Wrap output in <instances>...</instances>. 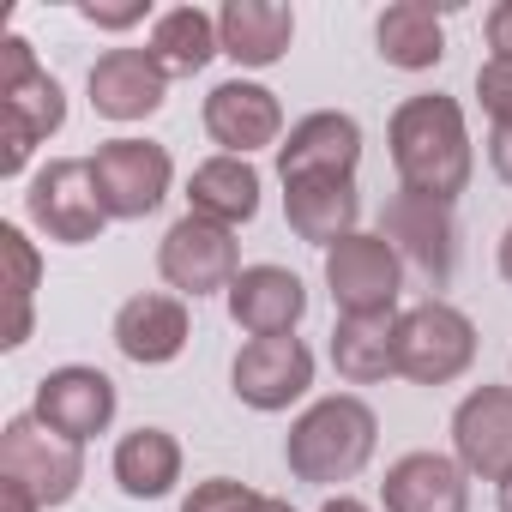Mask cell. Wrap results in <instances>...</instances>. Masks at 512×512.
I'll list each match as a JSON object with an SVG mask.
<instances>
[{"label":"cell","mask_w":512,"mask_h":512,"mask_svg":"<svg viewBox=\"0 0 512 512\" xmlns=\"http://www.w3.org/2000/svg\"><path fill=\"white\" fill-rule=\"evenodd\" d=\"M386 145H392V169H398L404 193L452 205L470 187L476 157H470V127H464L458 97H440V91L404 97L386 127Z\"/></svg>","instance_id":"cell-1"},{"label":"cell","mask_w":512,"mask_h":512,"mask_svg":"<svg viewBox=\"0 0 512 512\" xmlns=\"http://www.w3.org/2000/svg\"><path fill=\"white\" fill-rule=\"evenodd\" d=\"M374 446H380V416H374L356 392H332V398L308 404V410L290 422L284 464H290L296 482L332 488V482L362 476V464L374 458Z\"/></svg>","instance_id":"cell-2"},{"label":"cell","mask_w":512,"mask_h":512,"mask_svg":"<svg viewBox=\"0 0 512 512\" xmlns=\"http://www.w3.org/2000/svg\"><path fill=\"white\" fill-rule=\"evenodd\" d=\"M0 55H7V67H0V175H19L31 163V151L61 133L67 121V91L55 73L37 67L31 43L25 37H7L0 43Z\"/></svg>","instance_id":"cell-3"},{"label":"cell","mask_w":512,"mask_h":512,"mask_svg":"<svg viewBox=\"0 0 512 512\" xmlns=\"http://www.w3.org/2000/svg\"><path fill=\"white\" fill-rule=\"evenodd\" d=\"M476 362V326L452 302L428 296L398 314V374L416 386H452Z\"/></svg>","instance_id":"cell-4"},{"label":"cell","mask_w":512,"mask_h":512,"mask_svg":"<svg viewBox=\"0 0 512 512\" xmlns=\"http://www.w3.org/2000/svg\"><path fill=\"white\" fill-rule=\"evenodd\" d=\"M0 476L25 482L43 506H67L85 482V446L43 428L37 416H13L0 428Z\"/></svg>","instance_id":"cell-5"},{"label":"cell","mask_w":512,"mask_h":512,"mask_svg":"<svg viewBox=\"0 0 512 512\" xmlns=\"http://www.w3.org/2000/svg\"><path fill=\"white\" fill-rule=\"evenodd\" d=\"M25 217L49 235V241H67V247H85L103 235L109 211L97 199V175H91V157H55L31 175V193H25Z\"/></svg>","instance_id":"cell-6"},{"label":"cell","mask_w":512,"mask_h":512,"mask_svg":"<svg viewBox=\"0 0 512 512\" xmlns=\"http://www.w3.org/2000/svg\"><path fill=\"white\" fill-rule=\"evenodd\" d=\"M241 253H235V229H223V223H211V217H175L169 223V235H163V247H157V272H163V284L175 290V296H229V284L241 278Z\"/></svg>","instance_id":"cell-7"},{"label":"cell","mask_w":512,"mask_h":512,"mask_svg":"<svg viewBox=\"0 0 512 512\" xmlns=\"http://www.w3.org/2000/svg\"><path fill=\"white\" fill-rule=\"evenodd\" d=\"M326 290L338 302V320L350 314H398V290H404V260L386 235L356 229L350 241H338L326 253Z\"/></svg>","instance_id":"cell-8"},{"label":"cell","mask_w":512,"mask_h":512,"mask_svg":"<svg viewBox=\"0 0 512 512\" xmlns=\"http://www.w3.org/2000/svg\"><path fill=\"white\" fill-rule=\"evenodd\" d=\"M91 175H97L103 211L121 217V223H139V217H151V211L169 199L175 163H169V151L151 145V139H109V145H97Z\"/></svg>","instance_id":"cell-9"},{"label":"cell","mask_w":512,"mask_h":512,"mask_svg":"<svg viewBox=\"0 0 512 512\" xmlns=\"http://www.w3.org/2000/svg\"><path fill=\"white\" fill-rule=\"evenodd\" d=\"M229 386L247 410H290L308 386H314V350L290 332V338H253L241 344L235 368H229Z\"/></svg>","instance_id":"cell-10"},{"label":"cell","mask_w":512,"mask_h":512,"mask_svg":"<svg viewBox=\"0 0 512 512\" xmlns=\"http://www.w3.org/2000/svg\"><path fill=\"white\" fill-rule=\"evenodd\" d=\"M31 416H37L43 428H55V434H67V440L85 446V440L109 434V422H115V380H109L103 368L67 362V368H55V374L37 380Z\"/></svg>","instance_id":"cell-11"},{"label":"cell","mask_w":512,"mask_h":512,"mask_svg":"<svg viewBox=\"0 0 512 512\" xmlns=\"http://www.w3.org/2000/svg\"><path fill=\"white\" fill-rule=\"evenodd\" d=\"M452 458L482 482L512 476V386H476L452 410Z\"/></svg>","instance_id":"cell-12"},{"label":"cell","mask_w":512,"mask_h":512,"mask_svg":"<svg viewBox=\"0 0 512 512\" xmlns=\"http://www.w3.org/2000/svg\"><path fill=\"white\" fill-rule=\"evenodd\" d=\"M356 163H362V127H356V115H344V109L302 115V121L290 127V139L278 145V175H284V187H290V181H314V175L356 181Z\"/></svg>","instance_id":"cell-13"},{"label":"cell","mask_w":512,"mask_h":512,"mask_svg":"<svg viewBox=\"0 0 512 512\" xmlns=\"http://www.w3.org/2000/svg\"><path fill=\"white\" fill-rule=\"evenodd\" d=\"M205 133L223 145V157L266 151L284 133V103H278V91L253 85V79H223L205 97Z\"/></svg>","instance_id":"cell-14"},{"label":"cell","mask_w":512,"mask_h":512,"mask_svg":"<svg viewBox=\"0 0 512 512\" xmlns=\"http://www.w3.org/2000/svg\"><path fill=\"white\" fill-rule=\"evenodd\" d=\"M223 302H229V320L253 338H290L308 314V290L290 266H241Z\"/></svg>","instance_id":"cell-15"},{"label":"cell","mask_w":512,"mask_h":512,"mask_svg":"<svg viewBox=\"0 0 512 512\" xmlns=\"http://www.w3.org/2000/svg\"><path fill=\"white\" fill-rule=\"evenodd\" d=\"M380 235L398 247V260H416L434 284L452 278V260H458V241H452V205L440 199H422V193H398L380 217Z\"/></svg>","instance_id":"cell-16"},{"label":"cell","mask_w":512,"mask_h":512,"mask_svg":"<svg viewBox=\"0 0 512 512\" xmlns=\"http://www.w3.org/2000/svg\"><path fill=\"white\" fill-rule=\"evenodd\" d=\"M169 97V73L151 61V49H109L91 67V109L103 121H145Z\"/></svg>","instance_id":"cell-17"},{"label":"cell","mask_w":512,"mask_h":512,"mask_svg":"<svg viewBox=\"0 0 512 512\" xmlns=\"http://www.w3.org/2000/svg\"><path fill=\"white\" fill-rule=\"evenodd\" d=\"M386 512H470V470L446 452H404L380 482Z\"/></svg>","instance_id":"cell-18"},{"label":"cell","mask_w":512,"mask_h":512,"mask_svg":"<svg viewBox=\"0 0 512 512\" xmlns=\"http://www.w3.org/2000/svg\"><path fill=\"white\" fill-rule=\"evenodd\" d=\"M193 338V320H187V302L181 296H133L121 302L115 314V350L139 368H163L187 350Z\"/></svg>","instance_id":"cell-19"},{"label":"cell","mask_w":512,"mask_h":512,"mask_svg":"<svg viewBox=\"0 0 512 512\" xmlns=\"http://www.w3.org/2000/svg\"><path fill=\"white\" fill-rule=\"evenodd\" d=\"M217 43L235 67H278L296 43V13L278 0H229L217 13Z\"/></svg>","instance_id":"cell-20"},{"label":"cell","mask_w":512,"mask_h":512,"mask_svg":"<svg viewBox=\"0 0 512 512\" xmlns=\"http://www.w3.org/2000/svg\"><path fill=\"white\" fill-rule=\"evenodd\" d=\"M284 217L302 241L314 247H338L356 235V217H362V193L356 181H338V175H314V181H290L284 187Z\"/></svg>","instance_id":"cell-21"},{"label":"cell","mask_w":512,"mask_h":512,"mask_svg":"<svg viewBox=\"0 0 512 512\" xmlns=\"http://www.w3.org/2000/svg\"><path fill=\"white\" fill-rule=\"evenodd\" d=\"M187 211L193 217H211L223 229H241L260 217V169H253L247 157H205L187 181Z\"/></svg>","instance_id":"cell-22"},{"label":"cell","mask_w":512,"mask_h":512,"mask_svg":"<svg viewBox=\"0 0 512 512\" xmlns=\"http://www.w3.org/2000/svg\"><path fill=\"white\" fill-rule=\"evenodd\" d=\"M374 43H380V61L398 67V73H428V67H440V55H446L440 7H434V0H398V7L380 13Z\"/></svg>","instance_id":"cell-23"},{"label":"cell","mask_w":512,"mask_h":512,"mask_svg":"<svg viewBox=\"0 0 512 512\" xmlns=\"http://www.w3.org/2000/svg\"><path fill=\"white\" fill-rule=\"evenodd\" d=\"M332 368L350 386H380L398 374V314H350L332 332Z\"/></svg>","instance_id":"cell-24"},{"label":"cell","mask_w":512,"mask_h":512,"mask_svg":"<svg viewBox=\"0 0 512 512\" xmlns=\"http://www.w3.org/2000/svg\"><path fill=\"white\" fill-rule=\"evenodd\" d=\"M115 482L127 500H163L181 482V440L169 428H133L115 446Z\"/></svg>","instance_id":"cell-25"},{"label":"cell","mask_w":512,"mask_h":512,"mask_svg":"<svg viewBox=\"0 0 512 512\" xmlns=\"http://www.w3.org/2000/svg\"><path fill=\"white\" fill-rule=\"evenodd\" d=\"M151 61L169 73V79H193L211 55H223V43H217V19L211 13H199V7H169L157 25H151Z\"/></svg>","instance_id":"cell-26"},{"label":"cell","mask_w":512,"mask_h":512,"mask_svg":"<svg viewBox=\"0 0 512 512\" xmlns=\"http://www.w3.org/2000/svg\"><path fill=\"white\" fill-rule=\"evenodd\" d=\"M0 266H7V284H0V290H7V302H13L0 344L19 350V344L31 338V296H37V284H43V260H37V247L25 241L19 223H0Z\"/></svg>","instance_id":"cell-27"},{"label":"cell","mask_w":512,"mask_h":512,"mask_svg":"<svg viewBox=\"0 0 512 512\" xmlns=\"http://www.w3.org/2000/svg\"><path fill=\"white\" fill-rule=\"evenodd\" d=\"M181 512H296V506L272 500L260 488H247L235 476H205V482H193V494L181 500Z\"/></svg>","instance_id":"cell-28"},{"label":"cell","mask_w":512,"mask_h":512,"mask_svg":"<svg viewBox=\"0 0 512 512\" xmlns=\"http://www.w3.org/2000/svg\"><path fill=\"white\" fill-rule=\"evenodd\" d=\"M476 97H482V115H488L494 127H512V61L488 55V61L476 67Z\"/></svg>","instance_id":"cell-29"},{"label":"cell","mask_w":512,"mask_h":512,"mask_svg":"<svg viewBox=\"0 0 512 512\" xmlns=\"http://www.w3.org/2000/svg\"><path fill=\"white\" fill-rule=\"evenodd\" d=\"M97 31H127V25H139L145 19V0H133V7H97V0H85V7H79Z\"/></svg>","instance_id":"cell-30"},{"label":"cell","mask_w":512,"mask_h":512,"mask_svg":"<svg viewBox=\"0 0 512 512\" xmlns=\"http://www.w3.org/2000/svg\"><path fill=\"white\" fill-rule=\"evenodd\" d=\"M488 49H494L500 61H512V0L488 7Z\"/></svg>","instance_id":"cell-31"},{"label":"cell","mask_w":512,"mask_h":512,"mask_svg":"<svg viewBox=\"0 0 512 512\" xmlns=\"http://www.w3.org/2000/svg\"><path fill=\"white\" fill-rule=\"evenodd\" d=\"M0 512H43V500L25 488V482H13V476H0Z\"/></svg>","instance_id":"cell-32"},{"label":"cell","mask_w":512,"mask_h":512,"mask_svg":"<svg viewBox=\"0 0 512 512\" xmlns=\"http://www.w3.org/2000/svg\"><path fill=\"white\" fill-rule=\"evenodd\" d=\"M488 163H494V175L512 187V127H494V133H488Z\"/></svg>","instance_id":"cell-33"},{"label":"cell","mask_w":512,"mask_h":512,"mask_svg":"<svg viewBox=\"0 0 512 512\" xmlns=\"http://www.w3.org/2000/svg\"><path fill=\"white\" fill-rule=\"evenodd\" d=\"M320 512H374V506H362V500H356V494H332V500H326V506H320Z\"/></svg>","instance_id":"cell-34"},{"label":"cell","mask_w":512,"mask_h":512,"mask_svg":"<svg viewBox=\"0 0 512 512\" xmlns=\"http://www.w3.org/2000/svg\"><path fill=\"white\" fill-rule=\"evenodd\" d=\"M500 278L512 284V223H506V235H500Z\"/></svg>","instance_id":"cell-35"},{"label":"cell","mask_w":512,"mask_h":512,"mask_svg":"<svg viewBox=\"0 0 512 512\" xmlns=\"http://www.w3.org/2000/svg\"><path fill=\"white\" fill-rule=\"evenodd\" d=\"M500 512H512V476L500 482Z\"/></svg>","instance_id":"cell-36"}]
</instances>
